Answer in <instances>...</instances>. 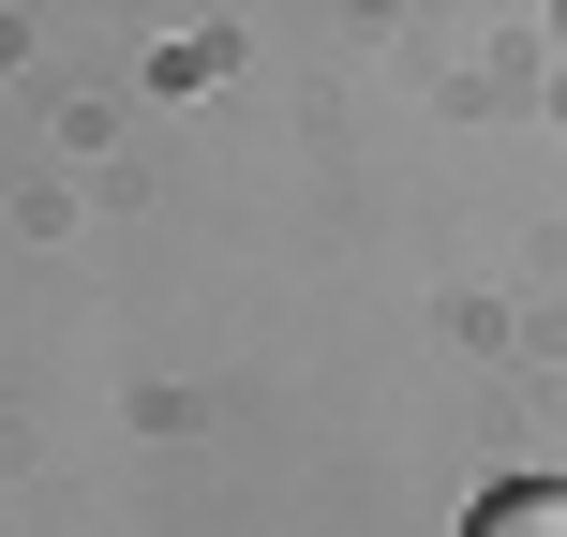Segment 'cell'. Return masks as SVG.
I'll return each mask as SVG.
<instances>
[{"label":"cell","mask_w":567,"mask_h":537,"mask_svg":"<svg viewBox=\"0 0 567 537\" xmlns=\"http://www.w3.org/2000/svg\"><path fill=\"white\" fill-rule=\"evenodd\" d=\"M463 537H567V478H508L463 508Z\"/></svg>","instance_id":"cell-1"}]
</instances>
